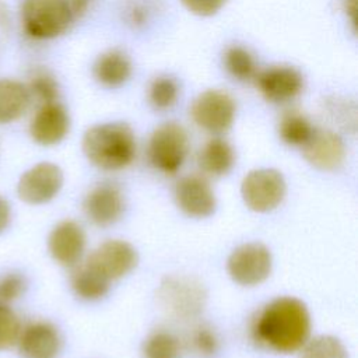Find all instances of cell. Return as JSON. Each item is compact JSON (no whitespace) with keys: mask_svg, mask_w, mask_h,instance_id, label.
I'll return each instance as SVG.
<instances>
[{"mask_svg":"<svg viewBox=\"0 0 358 358\" xmlns=\"http://www.w3.org/2000/svg\"><path fill=\"white\" fill-rule=\"evenodd\" d=\"M252 331L256 341L266 348L282 354L295 352L309 338V312L296 298H277L257 315Z\"/></svg>","mask_w":358,"mask_h":358,"instance_id":"1","label":"cell"},{"mask_svg":"<svg viewBox=\"0 0 358 358\" xmlns=\"http://www.w3.org/2000/svg\"><path fill=\"white\" fill-rule=\"evenodd\" d=\"M136 137L123 122H108L90 127L83 137L87 159L105 171H117L130 165L136 157Z\"/></svg>","mask_w":358,"mask_h":358,"instance_id":"2","label":"cell"},{"mask_svg":"<svg viewBox=\"0 0 358 358\" xmlns=\"http://www.w3.org/2000/svg\"><path fill=\"white\" fill-rule=\"evenodd\" d=\"M73 18L66 0H27L22 6L24 29L36 39H52L64 34Z\"/></svg>","mask_w":358,"mask_h":358,"instance_id":"3","label":"cell"},{"mask_svg":"<svg viewBox=\"0 0 358 358\" xmlns=\"http://www.w3.org/2000/svg\"><path fill=\"white\" fill-rule=\"evenodd\" d=\"M189 138L186 130L175 123L168 122L158 126L150 137L148 158L158 171L173 175L176 173L187 155Z\"/></svg>","mask_w":358,"mask_h":358,"instance_id":"4","label":"cell"},{"mask_svg":"<svg viewBox=\"0 0 358 358\" xmlns=\"http://www.w3.org/2000/svg\"><path fill=\"white\" fill-rule=\"evenodd\" d=\"M236 105L232 96L220 90H206L200 92L190 106L193 122L203 130L221 134L234 123Z\"/></svg>","mask_w":358,"mask_h":358,"instance_id":"5","label":"cell"},{"mask_svg":"<svg viewBox=\"0 0 358 358\" xmlns=\"http://www.w3.org/2000/svg\"><path fill=\"white\" fill-rule=\"evenodd\" d=\"M241 193L250 210L266 213L274 210L282 201L285 194V180L275 169H255L245 176Z\"/></svg>","mask_w":358,"mask_h":358,"instance_id":"6","label":"cell"},{"mask_svg":"<svg viewBox=\"0 0 358 358\" xmlns=\"http://www.w3.org/2000/svg\"><path fill=\"white\" fill-rule=\"evenodd\" d=\"M227 268L231 278L241 285L260 284L271 271V253L263 243H245L231 253Z\"/></svg>","mask_w":358,"mask_h":358,"instance_id":"7","label":"cell"},{"mask_svg":"<svg viewBox=\"0 0 358 358\" xmlns=\"http://www.w3.org/2000/svg\"><path fill=\"white\" fill-rule=\"evenodd\" d=\"M255 83L263 98L273 103H285L303 90V76L292 66H271L255 76Z\"/></svg>","mask_w":358,"mask_h":358,"instance_id":"8","label":"cell"},{"mask_svg":"<svg viewBox=\"0 0 358 358\" xmlns=\"http://www.w3.org/2000/svg\"><path fill=\"white\" fill-rule=\"evenodd\" d=\"M63 185L62 169L50 162H41L28 169L18 180L17 193L29 204H42L52 200Z\"/></svg>","mask_w":358,"mask_h":358,"instance_id":"9","label":"cell"},{"mask_svg":"<svg viewBox=\"0 0 358 358\" xmlns=\"http://www.w3.org/2000/svg\"><path fill=\"white\" fill-rule=\"evenodd\" d=\"M138 262L136 249L117 239H110L101 243L85 260L94 270H96L106 280H116L131 271Z\"/></svg>","mask_w":358,"mask_h":358,"instance_id":"10","label":"cell"},{"mask_svg":"<svg viewBox=\"0 0 358 358\" xmlns=\"http://www.w3.org/2000/svg\"><path fill=\"white\" fill-rule=\"evenodd\" d=\"M173 194L179 208L190 217H208L217 206L208 180L200 175H187L179 179L175 185Z\"/></svg>","mask_w":358,"mask_h":358,"instance_id":"11","label":"cell"},{"mask_svg":"<svg viewBox=\"0 0 358 358\" xmlns=\"http://www.w3.org/2000/svg\"><path fill=\"white\" fill-rule=\"evenodd\" d=\"M84 211L91 222L98 227L115 224L124 211V197L115 183L95 186L84 200Z\"/></svg>","mask_w":358,"mask_h":358,"instance_id":"12","label":"cell"},{"mask_svg":"<svg viewBox=\"0 0 358 358\" xmlns=\"http://www.w3.org/2000/svg\"><path fill=\"white\" fill-rule=\"evenodd\" d=\"M69 129V113L63 105L55 101L41 105L31 122L29 133L38 144L53 145L66 137Z\"/></svg>","mask_w":358,"mask_h":358,"instance_id":"13","label":"cell"},{"mask_svg":"<svg viewBox=\"0 0 358 358\" xmlns=\"http://www.w3.org/2000/svg\"><path fill=\"white\" fill-rule=\"evenodd\" d=\"M306 161L317 169L333 171L341 165L345 147L338 134L330 130H313L310 138L302 145Z\"/></svg>","mask_w":358,"mask_h":358,"instance_id":"14","label":"cell"},{"mask_svg":"<svg viewBox=\"0 0 358 358\" xmlns=\"http://www.w3.org/2000/svg\"><path fill=\"white\" fill-rule=\"evenodd\" d=\"M48 248L56 262L63 266H73L83 256L85 234L77 222L63 221L52 229L48 239Z\"/></svg>","mask_w":358,"mask_h":358,"instance_id":"15","label":"cell"},{"mask_svg":"<svg viewBox=\"0 0 358 358\" xmlns=\"http://www.w3.org/2000/svg\"><path fill=\"white\" fill-rule=\"evenodd\" d=\"M18 341L25 358H56L60 350L59 331L48 322L31 323L20 333Z\"/></svg>","mask_w":358,"mask_h":358,"instance_id":"16","label":"cell"},{"mask_svg":"<svg viewBox=\"0 0 358 358\" xmlns=\"http://www.w3.org/2000/svg\"><path fill=\"white\" fill-rule=\"evenodd\" d=\"M92 74L95 80L105 87H120L131 76L130 57L119 49H110L96 57Z\"/></svg>","mask_w":358,"mask_h":358,"instance_id":"17","label":"cell"},{"mask_svg":"<svg viewBox=\"0 0 358 358\" xmlns=\"http://www.w3.org/2000/svg\"><path fill=\"white\" fill-rule=\"evenodd\" d=\"M235 164V152L231 144L224 138H211L206 143L199 155V165L207 175L222 176L228 173Z\"/></svg>","mask_w":358,"mask_h":358,"instance_id":"18","label":"cell"},{"mask_svg":"<svg viewBox=\"0 0 358 358\" xmlns=\"http://www.w3.org/2000/svg\"><path fill=\"white\" fill-rule=\"evenodd\" d=\"M164 298L178 315H192L201 308L203 294L200 287L182 280H168L162 287Z\"/></svg>","mask_w":358,"mask_h":358,"instance_id":"19","label":"cell"},{"mask_svg":"<svg viewBox=\"0 0 358 358\" xmlns=\"http://www.w3.org/2000/svg\"><path fill=\"white\" fill-rule=\"evenodd\" d=\"M31 96L27 85L20 81L0 80V124L10 123L24 115Z\"/></svg>","mask_w":358,"mask_h":358,"instance_id":"20","label":"cell"},{"mask_svg":"<svg viewBox=\"0 0 358 358\" xmlns=\"http://www.w3.org/2000/svg\"><path fill=\"white\" fill-rule=\"evenodd\" d=\"M109 280L101 275L85 262L74 268L71 274V287L74 292L87 301L102 298L109 289Z\"/></svg>","mask_w":358,"mask_h":358,"instance_id":"21","label":"cell"},{"mask_svg":"<svg viewBox=\"0 0 358 358\" xmlns=\"http://www.w3.org/2000/svg\"><path fill=\"white\" fill-rule=\"evenodd\" d=\"M313 126L305 115L296 110L287 112L282 115L278 126L280 137L284 143L295 147H302L312 136Z\"/></svg>","mask_w":358,"mask_h":358,"instance_id":"22","label":"cell"},{"mask_svg":"<svg viewBox=\"0 0 358 358\" xmlns=\"http://www.w3.org/2000/svg\"><path fill=\"white\" fill-rule=\"evenodd\" d=\"M224 66L231 77L249 81L256 76V63L250 52L242 46H231L224 53Z\"/></svg>","mask_w":358,"mask_h":358,"instance_id":"23","label":"cell"},{"mask_svg":"<svg viewBox=\"0 0 358 358\" xmlns=\"http://www.w3.org/2000/svg\"><path fill=\"white\" fill-rule=\"evenodd\" d=\"M144 358H179L178 338L168 331H155L147 337L143 345Z\"/></svg>","mask_w":358,"mask_h":358,"instance_id":"24","label":"cell"},{"mask_svg":"<svg viewBox=\"0 0 358 358\" xmlns=\"http://www.w3.org/2000/svg\"><path fill=\"white\" fill-rule=\"evenodd\" d=\"M301 358H348V354L338 338L317 336L305 343Z\"/></svg>","mask_w":358,"mask_h":358,"instance_id":"25","label":"cell"},{"mask_svg":"<svg viewBox=\"0 0 358 358\" xmlns=\"http://www.w3.org/2000/svg\"><path fill=\"white\" fill-rule=\"evenodd\" d=\"M179 95L178 83L168 76H161L152 80L148 88V99L155 109L171 108Z\"/></svg>","mask_w":358,"mask_h":358,"instance_id":"26","label":"cell"},{"mask_svg":"<svg viewBox=\"0 0 358 358\" xmlns=\"http://www.w3.org/2000/svg\"><path fill=\"white\" fill-rule=\"evenodd\" d=\"M29 96L35 98L41 105L55 102L57 99L59 87L53 76L45 70H38L31 76L29 85L27 87Z\"/></svg>","mask_w":358,"mask_h":358,"instance_id":"27","label":"cell"},{"mask_svg":"<svg viewBox=\"0 0 358 358\" xmlns=\"http://www.w3.org/2000/svg\"><path fill=\"white\" fill-rule=\"evenodd\" d=\"M21 333V323L18 316L6 305L0 302V350L10 348L18 341Z\"/></svg>","mask_w":358,"mask_h":358,"instance_id":"28","label":"cell"},{"mask_svg":"<svg viewBox=\"0 0 358 358\" xmlns=\"http://www.w3.org/2000/svg\"><path fill=\"white\" fill-rule=\"evenodd\" d=\"M192 344L194 350L203 357H213L218 350V338L215 333L207 327L200 326L192 336Z\"/></svg>","mask_w":358,"mask_h":358,"instance_id":"29","label":"cell"},{"mask_svg":"<svg viewBox=\"0 0 358 358\" xmlns=\"http://www.w3.org/2000/svg\"><path fill=\"white\" fill-rule=\"evenodd\" d=\"M25 289V280L21 274L10 273L0 278V302L6 303L21 296Z\"/></svg>","mask_w":358,"mask_h":358,"instance_id":"30","label":"cell"},{"mask_svg":"<svg viewBox=\"0 0 358 358\" xmlns=\"http://www.w3.org/2000/svg\"><path fill=\"white\" fill-rule=\"evenodd\" d=\"M182 4L194 15L211 17L217 14L227 0H180Z\"/></svg>","mask_w":358,"mask_h":358,"instance_id":"31","label":"cell"},{"mask_svg":"<svg viewBox=\"0 0 358 358\" xmlns=\"http://www.w3.org/2000/svg\"><path fill=\"white\" fill-rule=\"evenodd\" d=\"M11 218V208L8 201L0 196V234L8 227Z\"/></svg>","mask_w":358,"mask_h":358,"instance_id":"32","label":"cell"},{"mask_svg":"<svg viewBox=\"0 0 358 358\" xmlns=\"http://www.w3.org/2000/svg\"><path fill=\"white\" fill-rule=\"evenodd\" d=\"M69 3V7L73 13V17H77L83 13H85L88 4H90V0H66Z\"/></svg>","mask_w":358,"mask_h":358,"instance_id":"33","label":"cell"},{"mask_svg":"<svg viewBox=\"0 0 358 358\" xmlns=\"http://www.w3.org/2000/svg\"><path fill=\"white\" fill-rule=\"evenodd\" d=\"M343 6H344V10L345 13L350 15L352 24L355 25L357 24V0H343Z\"/></svg>","mask_w":358,"mask_h":358,"instance_id":"34","label":"cell"}]
</instances>
